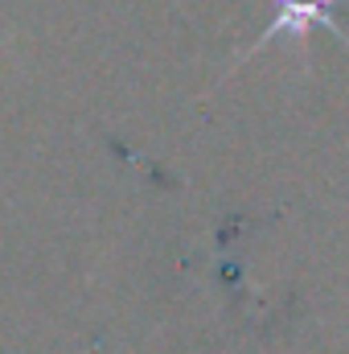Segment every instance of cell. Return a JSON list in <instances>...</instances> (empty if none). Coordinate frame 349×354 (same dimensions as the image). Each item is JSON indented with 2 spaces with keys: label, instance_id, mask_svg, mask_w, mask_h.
<instances>
[{
  "label": "cell",
  "instance_id": "cell-1",
  "mask_svg": "<svg viewBox=\"0 0 349 354\" xmlns=\"http://www.w3.org/2000/svg\"><path fill=\"white\" fill-rule=\"evenodd\" d=\"M308 25H329V29H333V33L349 46L346 29H341V25H337V17H333V0H279V17L271 21V29L255 41V50L267 46L271 37H283V33L304 37V33H308Z\"/></svg>",
  "mask_w": 349,
  "mask_h": 354
}]
</instances>
